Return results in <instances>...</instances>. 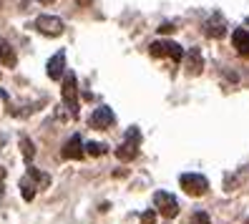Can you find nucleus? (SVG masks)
<instances>
[{"mask_svg": "<svg viewBox=\"0 0 249 224\" xmlns=\"http://www.w3.org/2000/svg\"><path fill=\"white\" fill-rule=\"evenodd\" d=\"M48 184H51V176L48 174H43L36 167H28V174L20 179V194H23V199L25 202H33L36 199V191L38 189H46Z\"/></svg>", "mask_w": 249, "mask_h": 224, "instance_id": "nucleus-1", "label": "nucleus"}, {"mask_svg": "<svg viewBox=\"0 0 249 224\" xmlns=\"http://www.w3.org/2000/svg\"><path fill=\"white\" fill-rule=\"evenodd\" d=\"M139 149H141V129L131 126V129H126L121 146L116 149V156H119V161H134L139 156Z\"/></svg>", "mask_w": 249, "mask_h": 224, "instance_id": "nucleus-2", "label": "nucleus"}, {"mask_svg": "<svg viewBox=\"0 0 249 224\" xmlns=\"http://www.w3.org/2000/svg\"><path fill=\"white\" fill-rule=\"evenodd\" d=\"M149 53L154 58L169 56L174 63H181V58H184V48L179 46V43H174V40H154L151 46H149Z\"/></svg>", "mask_w": 249, "mask_h": 224, "instance_id": "nucleus-3", "label": "nucleus"}, {"mask_svg": "<svg viewBox=\"0 0 249 224\" xmlns=\"http://www.w3.org/2000/svg\"><path fill=\"white\" fill-rule=\"evenodd\" d=\"M179 184L189 197H201V194H207V189H209L207 176H201V174H181Z\"/></svg>", "mask_w": 249, "mask_h": 224, "instance_id": "nucleus-4", "label": "nucleus"}, {"mask_svg": "<svg viewBox=\"0 0 249 224\" xmlns=\"http://www.w3.org/2000/svg\"><path fill=\"white\" fill-rule=\"evenodd\" d=\"M63 101L73 116H78V78L76 73H66L63 78Z\"/></svg>", "mask_w": 249, "mask_h": 224, "instance_id": "nucleus-5", "label": "nucleus"}, {"mask_svg": "<svg viewBox=\"0 0 249 224\" xmlns=\"http://www.w3.org/2000/svg\"><path fill=\"white\" fill-rule=\"evenodd\" d=\"M33 28H36L38 33H43V36H61L66 31V23L58 18V16H38L36 23H33Z\"/></svg>", "mask_w": 249, "mask_h": 224, "instance_id": "nucleus-6", "label": "nucleus"}, {"mask_svg": "<svg viewBox=\"0 0 249 224\" xmlns=\"http://www.w3.org/2000/svg\"><path fill=\"white\" fill-rule=\"evenodd\" d=\"M154 204H156V209L161 214H164L166 219H174L179 214V202H177V197L174 194H169V191H156L154 194Z\"/></svg>", "mask_w": 249, "mask_h": 224, "instance_id": "nucleus-7", "label": "nucleus"}, {"mask_svg": "<svg viewBox=\"0 0 249 224\" xmlns=\"http://www.w3.org/2000/svg\"><path fill=\"white\" fill-rule=\"evenodd\" d=\"M113 124H116V116H113V111H111L108 106L96 109V111L91 113V118H89V126H91V129H111Z\"/></svg>", "mask_w": 249, "mask_h": 224, "instance_id": "nucleus-8", "label": "nucleus"}, {"mask_svg": "<svg viewBox=\"0 0 249 224\" xmlns=\"http://www.w3.org/2000/svg\"><path fill=\"white\" fill-rule=\"evenodd\" d=\"M204 33L209 38H224L227 36V20H224L222 13H212L209 20L204 23Z\"/></svg>", "mask_w": 249, "mask_h": 224, "instance_id": "nucleus-9", "label": "nucleus"}, {"mask_svg": "<svg viewBox=\"0 0 249 224\" xmlns=\"http://www.w3.org/2000/svg\"><path fill=\"white\" fill-rule=\"evenodd\" d=\"M46 68H48V78L51 81H61L63 71H66V51H58L51 61L46 63Z\"/></svg>", "mask_w": 249, "mask_h": 224, "instance_id": "nucleus-10", "label": "nucleus"}, {"mask_svg": "<svg viewBox=\"0 0 249 224\" xmlns=\"http://www.w3.org/2000/svg\"><path fill=\"white\" fill-rule=\"evenodd\" d=\"M83 141H81V133H73V136L66 141V146H63V151H61V156L63 159H83Z\"/></svg>", "mask_w": 249, "mask_h": 224, "instance_id": "nucleus-11", "label": "nucleus"}, {"mask_svg": "<svg viewBox=\"0 0 249 224\" xmlns=\"http://www.w3.org/2000/svg\"><path fill=\"white\" fill-rule=\"evenodd\" d=\"M231 43H234V48H237L239 56L249 58V31H244V28H237V31L231 33Z\"/></svg>", "mask_w": 249, "mask_h": 224, "instance_id": "nucleus-12", "label": "nucleus"}, {"mask_svg": "<svg viewBox=\"0 0 249 224\" xmlns=\"http://www.w3.org/2000/svg\"><path fill=\"white\" fill-rule=\"evenodd\" d=\"M0 63L8 66V68H16L18 63V56H16V48L10 46L5 38H0Z\"/></svg>", "mask_w": 249, "mask_h": 224, "instance_id": "nucleus-13", "label": "nucleus"}, {"mask_svg": "<svg viewBox=\"0 0 249 224\" xmlns=\"http://www.w3.org/2000/svg\"><path fill=\"white\" fill-rule=\"evenodd\" d=\"M201 66H204L201 51L199 48H192V51L186 53V71L192 73V76H196V73H201Z\"/></svg>", "mask_w": 249, "mask_h": 224, "instance_id": "nucleus-14", "label": "nucleus"}, {"mask_svg": "<svg viewBox=\"0 0 249 224\" xmlns=\"http://www.w3.org/2000/svg\"><path fill=\"white\" fill-rule=\"evenodd\" d=\"M20 149H23V156H25V161L31 164V161H33V156H36V146H33V141L28 139L25 133L20 136Z\"/></svg>", "mask_w": 249, "mask_h": 224, "instance_id": "nucleus-15", "label": "nucleus"}, {"mask_svg": "<svg viewBox=\"0 0 249 224\" xmlns=\"http://www.w3.org/2000/svg\"><path fill=\"white\" fill-rule=\"evenodd\" d=\"M106 144H98V141H89L86 144V154H91V156H104L106 154Z\"/></svg>", "mask_w": 249, "mask_h": 224, "instance_id": "nucleus-16", "label": "nucleus"}, {"mask_svg": "<svg viewBox=\"0 0 249 224\" xmlns=\"http://www.w3.org/2000/svg\"><path fill=\"white\" fill-rule=\"evenodd\" d=\"M192 224H212V219H209V214H207V212H194Z\"/></svg>", "mask_w": 249, "mask_h": 224, "instance_id": "nucleus-17", "label": "nucleus"}, {"mask_svg": "<svg viewBox=\"0 0 249 224\" xmlns=\"http://www.w3.org/2000/svg\"><path fill=\"white\" fill-rule=\"evenodd\" d=\"M156 222V212L154 209H146V212L141 214V224H154Z\"/></svg>", "mask_w": 249, "mask_h": 224, "instance_id": "nucleus-18", "label": "nucleus"}, {"mask_svg": "<svg viewBox=\"0 0 249 224\" xmlns=\"http://www.w3.org/2000/svg\"><path fill=\"white\" fill-rule=\"evenodd\" d=\"M174 31V25L171 23H164V25H159V33H171Z\"/></svg>", "mask_w": 249, "mask_h": 224, "instance_id": "nucleus-19", "label": "nucleus"}, {"mask_svg": "<svg viewBox=\"0 0 249 224\" xmlns=\"http://www.w3.org/2000/svg\"><path fill=\"white\" fill-rule=\"evenodd\" d=\"M5 176H8V171H5V167H3V164H0V182H3Z\"/></svg>", "mask_w": 249, "mask_h": 224, "instance_id": "nucleus-20", "label": "nucleus"}, {"mask_svg": "<svg viewBox=\"0 0 249 224\" xmlns=\"http://www.w3.org/2000/svg\"><path fill=\"white\" fill-rule=\"evenodd\" d=\"M38 3H43V5H51V3H55V0H38Z\"/></svg>", "mask_w": 249, "mask_h": 224, "instance_id": "nucleus-21", "label": "nucleus"}, {"mask_svg": "<svg viewBox=\"0 0 249 224\" xmlns=\"http://www.w3.org/2000/svg\"><path fill=\"white\" fill-rule=\"evenodd\" d=\"M76 3H81V5H89V3H91V0H76Z\"/></svg>", "mask_w": 249, "mask_h": 224, "instance_id": "nucleus-22", "label": "nucleus"}]
</instances>
